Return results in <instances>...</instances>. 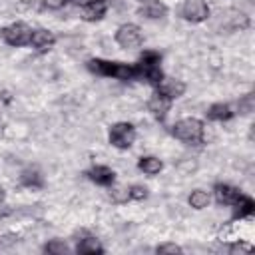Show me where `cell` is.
Segmentation results:
<instances>
[{"label": "cell", "mask_w": 255, "mask_h": 255, "mask_svg": "<svg viewBox=\"0 0 255 255\" xmlns=\"http://www.w3.org/2000/svg\"><path fill=\"white\" fill-rule=\"evenodd\" d=\"M88 70L96 76L102 78H114L120 82H133L137 80V72H135V64H128V62H118V60H104V58H90L86 62Z\"/></svg>", "instance_id": "1"}, {"label": "cell", "mask_w": 255, "mask_h": 255, "mask_svg": "<svg viewBox=\"0 0 255 255\" xmlns=\"http://www.w3.org/2000/svg\"><path fill=\"white\" fill-rule=\"evenodd\" d=\"M171 135L185 145H203L205 143V124L199 118H181L171 126Z\"/></svg>", "instance_id": "2"}, {"label": "cell", "mask_w": 255, "mask_h": 255, "mask_svg": "<svg viewBox=\"0 0 255 255\" xmlns=\"http://www.w3.org/2000/svg\"><path fill=\"white\" fill-rule=\"evenodd\" d=\"M135 126L131 122H116L108 129V141L116 149H129L135 141Z\"/></svg>", "instance_id": "3"}, {"label": "cell", "mask_w": 255, "mask_h": 255, "mask_svg": "<svg viewBox=\"0 0 255 255\" xmlns=\"http://www.w3.org/2000/svg\"><path fill=\"white\" fill-rule=\"evenodd\" d=\"M114 40L120 48L124 50H133V48H139L143 44V32L137 24L133 22H126V24H120L116 28V34H114Z\"/></svg>", "instance_id": "4"}, {"label": "cell", "mask_w": 255, "mask_h": 255, "mask_svg": "<svg viewBox=\"0 0 255 255\" xmlns=\"http://www.w3.org/2000/svg\"><path fill=\"white\" fill-rule=\"evenodd\" d=\"M2 40L12 46V48H22V46H30V36H32V28L26 22H12L8 26H4L0 30Z\"/></svg>", "instance_id": "5"}, {"label": "cell", "mask_w": 255, "mask_h": 255, "mask_svg": "<svg viewBox=\"0 0 255 255\" xmlns=\"http://www.w3.org/2000/svg\"><path fill=\"white\" fill-rule=\"evenodd\" d=\"M211 10L205 0H183L179 8V16L189 24H201L209 18Z\"/></svg>", "instance_id": "6"}, {"label": "cell", "mask_w": 255, "mask_h": 255, "mask_svg": "<svg viewBox=\"0 0 255 255\" xmlns=\"http://www.w3.org/2000/svg\"><path fill=\"white\" fill-rule=\"evenodd\" d=\"M84 175H86L92 183H96V185H100V187H112V185H116V171H114L110 165H102V163L92 165L90 169H86Z\"/></svg>", "instance_id": "7"}, {"label": "cell", "mask_w": 255, "mask_h": 255, "mask_svg": "<svg viewBox=\"0 0 255 255\" xmlns=\"http://www.w3.org/2000/svg\"><path fill=\"white\" fill-rule=\"evenodd\" d=\"M56 34L52 32V30H48V28H36V30H32V36H30V46L36 50V52H40V54H46V52H50L54 46H56Z\"/></svg>", "instance_id": "8"}, {"label": "cell", "mask_w": 255, "mask_h": 255, "mask_svg": "<svg viewBox=\"0 0 255 255\" xmlns=\"http://www.w3.org/2000/svg\"><path fill=\"white\" fill-rule=\"evenodd\" d=\"M185 82L183 80H177V78H167V76H163V80L153 88L157 94H161L163 98H167V100H177V98H181L183 94H185Z\"/></svg>", "instance_id": "9"}, {"label": "cell", "mask_w": 255, "mask_h": 255, "mask_svg": "<svg viewBox=\"0 0 255 255\" xmlns=\"http://www.w3.org/2000/svg\"><path fill=\"white\" fill-rule=\"evenodd\" d=\"M167 4L161 0H139L137 2V14L147 20H161L167 16Z\"/></svg>", "instance_id": "10"}, {"label": "cell", "mask_w": 255, "mask_h": 255, "mask_svg": "<svg viewBox=\"0 0 255 255\" xmlns=\"http://www.w3.org/2000/svg\"><path fill=\"white\" fill-rule=\"evenodd\" d=\"M108 10H110V6L106 4V0H88V2H84L80 6L82 20H86V22H100V20H104Z\"/></svg>", "instance_id": "11"}, {"label": "cell", "mask_w": 255, "mask_h": 255, "mask_svg": "<svg viewBox=\"0 0 255 255\" xmlns=\"http://www.w3.org/2000/svg\"><path fill=\"white\" fill-rule=\"evenodd\" d=\"M169 110H171V100L163 98V96L157 94V92H153L151 98L147 100V112H149L157 122H165Z\"/></svg>", "instance_id": "12"}, {"label": "cell", "mask_w": 255, "mask_h": 255, "mask_svg": "<svg viewBox=\"0 0 255 255\" xmlns=\"http://www.w3.org/2000/svg\"><path fill=\"white\" fill-rule=\"evenodd\" d=\"M231 209H233V219L235 221H239V219H249L251 215H253V211H255V201H253V197L251 195H247V193H239V197L229 205Z\"/></svg>", "instance_id": "13"}, {"label": "cell", "mask_w": 255, "mask_h": 255, "mask_svg": "<svg viewBox=\"0 0 255 255\" xmlns=\"http://www.w3.org/2000/svg\"><path fill=\"white\" fill-rule=\"evenodd\" d=\"M84 237L78 239V245H76V253L78 255H104L106 253V247L100 243L98 237H94L92 233H86L82 231Z\"/></svg>", "instance_id": "14"}, {"label": "cell", "mask_w": 255, "mask_h": 255, "mask_svg": "<svg viewBox=\"0 0 255 255\" xmlns=\"http://www.w3.org/2000/svg\"><path fill=\"white\" fill-rule=\"evenodd\" d=\"M239 193H241V189L235 187V185H231V183L219 181V183L213 185V197H215V201L219 205H231L239 197Z\"/></svg>", "instance_id": "15"}, {"label": "cell", "mask_w": 255, "mask_h": 255, "mask_svg": "<svg viewBox=\"0 0 255 255\" xmlns=\"http://www.w3.org/2000/svg\"><path fill=\"white\" fill-rule=\"evenodd\" d=\"M205 116H207L209 122H219V124H223V122H231V120L235 118V110H233L229 104H225V102H215V104H211V106L207 108Z\"/></svg>", "instance_id": "16"}, {"label": "cell", "mask_w": 255, "mask_h": 255, "mask_svg": "<svg viewBox=\"0 0 255 255\" xmlns=\"http://www.w3.org/2000/svg\"><path fill=\"white\" fill-rule=\"evenodd\" d=\"M20 185L26 187V189H42V187L46 185V179H44V175H42L40 169H36V167H26V169H22V173H20Z\"/></svg>", "instance_id": "17"}, {"label": "cell", "mask_w": 255, "mask_h": 255, "mask_svg": "<svg viewBox=\"0 0 255 255\" xmlns=\"http://www.w3.org/2000/svg\"><path fill=\"white\" fill-rule=\"evenodd\" d=\"M137 169L145 175H157L163 169V161L155 155H141L137 159Z\"/></svg>", "instance_id": "18"}, {"label": "cell", "mask_w": 255, "mask_h": 255, "mask_svg": "<svg viewBox=\"0 0 255 255\" xmlns=\"http://www.w3.org/2000/svg\"><path fill=\"white\" fill-rule=\"evenodd\" d=\"M209 201H211V197H209V193L203 191V189H193V191L189 193V197H187V203H189L193 209H197V211L205 209V207L209 205Z\"/></svg>", "instance_id": "19"}, {"label": "cell", "mask_w": 255, "mask_h": 255, "mask_svg": "<svg viewBox=\"0 0 255 255\" xmlns=\"http://www.w3.org/2000/svg\"><path fill=\"white\" fill-rule=\"evenodd\" d=\"M42 251L44 253H50V255H66V253H70V247L62 239H52V241H48L42 247Z\"/></svg>", "instance_id": "20"}, {"label": "cell", "mask_w": 255, "mask_h": 255, "mask_svg": "<svg viewBox=\"0 0 255 255\" xmlns=\"http://www.w3.org/2000/svg\"><path fill=\"white\" fill-rule=\"evenodd\" d=\"M147 195H149V189L141 183H131L128 187V199L129 201H143V199H147Z\"/></svg>", "instance_id": "21"}, {"label": "cell", "mask_w": 255, "mask_h": 255, "mask_svg": "<svg viewBox=\"0 0 255 255\" xmlns=\"http://www.w3.org/2000/svg\"><path fill=\"white\" fill-rule=\"evenodd\" d=\"M139 62H143V64H161V54L157 50H141Z\"/></svg>", "instance_id": "22"}, {"label": "cell", "mask_w": 255, "mask_h": 255, "mask_svg": "<svg viewBox=\"0 0 255 255\" xmlns=\"http://www.w3.org/2000/svg\"><path fill=\"white\" fill-rule=\"evenodd\" d=\"M155 253H159V255H163V253H183V249L175 243H161V245L155 247Z\"/></svg>", "instance_id": "23"}, {"label": "cell", "mask_w": 255, "mask_h": 255, "mask_svg": "<svg viewBox=\"0 0 255 255\" xmlns=\"http://www.w3.org/2000/svg\"><path fill=\"white\" fill-rule=\"evenodd\" d=\"M251 110H253V96L247 94V96L239 102V112H241V114H249Z\"/></svg>", "instance_id": "24"}, {"label": "cell", "mask_w": 255, "mask_h": 255, "mask_svg": "<svg viewBox=\"0 0 255 255\" xmlns=\"http://www.w3.org/2000/svg\"><path fill=\"white\" fill-rule=\"evenodd\" d=\"M68 4V0H42V6L48 10H62Z\"/></svg>", "instance_id": "25"}, {"label": "cell", "mask_w": 255, "mask_h": 255, "mask_svg": "<svg viewBox=\"0 0 255 255\" xmlns=\"http://www.w3.org/2000/svg\"><path fill=\"white\" fill-rule=\"evenodd\" d=\"M229 251L231 253H247V251H251V245H247V243H239V241H235L231 247H229Z\"/></svg>", "instance_id": "26"}, {"label": "cell", "mask_w": 255, "mask_h": 255, "mask_svg": "<svg viewBox=\"0 0 255 255\" xmlns=\"http://www.w3.org/2000/svg\"><path fill=\"white\" fill-rule=\"evenodd\" d=\"M84 2H88V0H68V4H74V6H82Z\"/></svg>", "instance_id": "27"}, {"label": "cell", "mask_w": 255, "mask_h": 255, "mask_svg": "<svg viewBox=\"0 0 255 255\" xmlns=\"http://www.w3.org/2000/svg\"><path fill=\"white\" fill-rule=\"evenodd\" d=\"M4 199H6V189H4L2 185H0V203H2Z\"/></svg>", "instance_id": "28"}, {"label": "cell", "mask_w": 255, "mask_h": 255, "mask_svg": "<svg viewBox=\"0 0 255 255\" xmlns=\"http://www.w3.org/2000/svg\"><path fill=\"white\" fill-rule=\"evenodd\" d=\"M106 4L108 6H114V4H118V0H106Z\"/></svg>", "instance_id": "29"}]
</instances>
